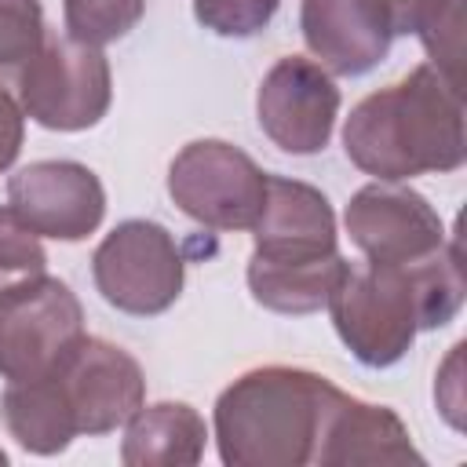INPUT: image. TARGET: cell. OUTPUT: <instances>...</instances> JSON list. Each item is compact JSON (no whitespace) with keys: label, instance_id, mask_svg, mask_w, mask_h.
Wrapping results in <instances>:
<instances>
[{"label":"cell","instance_id":"obj_1","mask_svg":"<svg viewBox=\"0 0 467 467\" xmlns=\"http://www.w3.org/2000/svg\"><path fill=\"white\" fill-rule=\"evenodd\" d=\"M325 306L336 336L365 368H390L409 354L416 332L441 328L460 314V244L445 241L420 263H347Z\"/></svg>","mask_w":467,"mask_h":467},{"label":"cell","instance_id":"obj_2","mask_svg":"<svg viewBox=\"0 0 467 467\" xmlns=\"http://www.w3.org/2000/svg\"><path fill=\"white\" fill-rule=\"evenodd\" d=\"M343 150L354 168L379 182H405L427 171H456L467 161L460 84L431 62L390 88L365 95L347 124Z\"/></svg>","mask_w":467,"mask_h":467},{"label":"cell","instance_id":"obj_3","mask_svg":"<svg viewBox=\"0 0 467 467\" xmlns=\"http://www.w3.org/2000/svg\"><path fill=\"white\" fill-rule=\"evenodd\" d=\"M252 237L255 252L244 274L252 299L274 314L321 310L347 266L328 197L310 182L266 175V197Z\"/></svg>","mask_w":467,"mask_h":467},{"label":"cell","instance_id":"obj_4","mask_svg":"<svg viewBox=\"0 0 467 467\" xmlns=\"http://www.w3.org/2000/svg\"><path fill=\"white\" fill-rule=\"evenodd\" d=\"M336 383L296 365H263L237 376L212 412L215 449L226 467L314 463Z\"/></svg>","mask_w":467,"mask_h":467},{"label":"cell","instance_id":"obj_5","mask_svg":"<svg viewBox=\"0 0 467 467\" xmlns=\"http://www.w3.org/2000/svg\"><path fill=\"white\" fill-rule=\"evenodd\" d=\"M113 102L109 58L69 33H47L36 55L18 69V106L47 131H88Z\"/></svg>","mask_w":467,"mask_h":467},{"label":"cell","instance_id":"obj_6","mask_svg":"<svg viewBox=\"0 0 467 467\" xmlns=\"http://www.w3.org/2000/svg\"><path fill=\"white\" fill-rule=\"evenodd\" d=\"M99 296L131 317L164 314L186 285V259L175 237L153 219L117 223L91 255Z\"/></svg>","mask_w":467,"mask_h":467},{"label":"cell","instance_id":"obj_7","mask_svg":"<svg viewBox=\"0 0 467 467\" xmlns=\"http://www.w3.org/2000/svg\"><path fill=\"white\" fill-rule=\"evenodd\" d=\"M168 197L208 230H252L263 212L266 171L234 142L193 139L168 164Z\"/></svg>","mask_w":467,"mask_h":467},{"label":"cell","instance_id":"obj_8","mask_svg":"<svg viewBox=\"0 0 467 467\" xmlns=\"http://www.w3.org/2000/svg\"><path fill=\"white\" fill-rule=\"evenodd\" d=\"M84 336V306L58 277H29L0 292V376L7 383L47 376Z\"/></svg>","mask_w":467,"mask_h":467},{"label":"cell","instance_id":"obj_9","mask_svg":"<svg viewBox=\"0 0 467 467\" xmlns=\"http://www.w3.org/2000/svg\"><path fill=\"white\" fill-rule=\"evenodd\" d=\"M58 390L62 409L69 412L77 434H109L124 427L135 409L146 401L142 365L117 343L99 336H80L66 358L47 372Z\"/></svg>","mask_w":467,"mask_h":467},{"label":"cell","instance_id":"obj_10","mask_svg":"<svg viewBox=\"0 0 467 467\" xmlns=\"http://www.w3.org/2000/svg\"><path fill=\"white\" fill-rule=\"evenodd\" d=\"M255 117L263 135L296 157L321 153L339 117V88L314 58H277L255 91Z\"/></svg>","mask_w":467,"mask_h":467},{"label":"cell","instance_id":"obj_11","mask_svg":"<svg viewBox=\"0 0 467 467\" xmlns=\"http://www.w3.org/2000/svg\"><path fill=\"white\" fill-rule=\"evenodd\" d=\"M350 241L372 263H420L434 255L449 234L434 204L401 182L361 186L343 212Z\"/></svg>","mask_w":467,"mask_h":467},{"label":"cell","instance_id":"obj_12","mask_svg":"<svg viewBox=\"0 0 467 467\" xmlns=\"http://www.w3.org/2000/svg\"><path fill=\"white\" fill-rule=\"evenodd\" d=\"M7 204L40 237L84 241L102 226V179L80 161H33L7 179Z\"/></svg>","mask_w":467,"mask_h":467},{"label":"cell","instance_id":"obj_13","mask_svg":"<svg viewBox=\"0 0 467 467\" xmlns=\"http://www.w3.org/2000/svg\"><path fill=\"white\" fill-rule=\"evenodd\" d=\"M299 29L317 66L336 77L376 69L394 40L387 0H303Z\"/></svg>","mask_w":467,"mask_h":467},{"label":"cell","instance_id":"obj_14","mask_svg":"<svg viewBox=\"0 0 467 467\" xmlns=\"http://www.w3.org/2000/svg\"><path fill=\"white\" fill-rule=\"evenodd\" d=\"M314 463L317 467H376V463L423 467L427 460L412 445V434L394 409L336 390L321 423Z\"/></svg>","mask_w":467,"mask_h":467},{"label":"cell","instance_id":"obj_15","mask_svg":"<svg viewBox=\"0 0 467 467\" xmlns=\"http://www.w3.org/2000/svg\"><path fill=\"white\" fill-rule=\"evenodd\" d=\"M208 445L204 416L186 401L139 405L128 420L120 460L128 467H193Z\"/></svg>","mask_w":467,"mask_h":467},{"label":"cell","instance_id":"obj_16","mask_svg":"<svg viewBox=\"0 0 467 467\" xmlns=\"http://www.w3.org/2000/svg\"><path fill=\"white\" fill-rule=\"evenodd\" d=\"M0 420L7 434L33 456L66 452L69 441L77 438V427L62 409L58 390L47 376L7 383V390L0 394Z\"/></svg>","mask_w":467,"mask_h":467},{"label":"cell","instance_id":"obj_17","mask_svg":"<svg viewBox=\"0 0 467 467\" xmlns=\"http://www.w3.org/2000/svg\"><path fill=\"white\" fill-rule=\"evenodd\" d=\"M142 15H146V0H62L66 33L95 47L128 36Z\"/></svg>","mask_w":467,"mask_h":467},{"label":"cell","instance_id":"obj_18","mask_svg":"<svg viewBox=\"0 0 467 467\" xmlns=\"http://www.w3.org/2000/svg\"><path fill=\"white\" fill-rule=\"evenodd\" d=\"M47 274V252L11 204H0V292Z\"/></svg>","mask_w":467,"mask_h":467},{"label":"cell","instance_id":"obj_19","mask_svg":"<svg viewBox=\"0 0 467 467\" xmlns=\"http://www.w3.org/2000/svg\"><path fill=\"white\" fill-rule=\"evenodd\" d=\"M40 0H0V73H18L44 44Z\"/></svg>","mask_w":467,"mask_h":467},{"label":"cell","instance_id":"obj_20","mask_svg":"<svg viewBox=\"0 0 467 467\" xmlns=\"http://www.w3.org/2000/svg\"><path fill=\"white\" fill-rule=\"evenodd\" d=\"M277 4L281 0H193V18L215 36L244 40L270 26Z\"/></svg>","mask_w":467,"mask_h":467},{"label":"cell","instance_id":"obj_21","mask_svg":"<svg viewBox=\"0 0 467 467\" xmlns=\"http://www.w3.org/2000/svg\"><path fill=\"white\" fill-rule=\"evenodd\" d=\"M22 139H26V113H22V106L0 88V171H7V168L18 161Z\"/></svg>","mask_w":467,"mask_h":467},{"label":"cell","instance_id":"obj_22","mask_svg":"<svg viewBox=\"0 0 467 467\" xmlns=\"http://www.w3.org/2000/svg\"><path fill=\"white\" fill-rule=\"evenodd\" d=\"M387 7H390L394 36H401V33H416V26L434 7V0H387Z\"/></svg>","mask_w":467,"mask_h":467},{"label":"cell","instance_id":"obj_23","mask_svg":"<svg viewBox=\"0 0 467 467\" xmlns=\"http://www.w3.org/2000/svg\"><path fill=\"white\" fill-rule=\"evenodd\" d=\"M4 463H7V452H4V449H0V467H4Z\"/></svg>","mask_w":467,"mask_h":467}]
</instances>
